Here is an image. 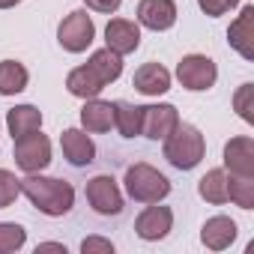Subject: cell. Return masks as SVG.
Instances as JSON below:
<instances>
[{"mask_svg":"<svg viewBox=\"0 0 254 254\" xmlns=\"http://www.w3.org/2000/svg\"><path fill=\"white\" fill-rule=\"evenodd\" d=\"M206 153V141L203 135L189 123H177V129L165 138V159L177 168V171H191L200 165Z\"/></svg>","mask_w":254,"mask_h":254,"instance_id":"cell-2","label":"cell"},{"mask_svg":"<svg viewBox=\"0 0 254 254\" xmlns=\"http://www.w3.org/2000/svg\"><path fill=\"white\" fill-rule=\"evenodd\" d=\"M60 147H63V156L69 159L72 168H87L96 159V147L87 138V132H81V129H66L60 135Z\"/></svg>","mask_w":254,"mask_h":254,"instance_id":"cell-13","label":"cell"},{"mask_svg":"<svg viewBox=\"0 0 254 254\" xmlns=\"http://www.w3.org/2000/svg\"><path fill=\"white\" fill-rule=\"evenodd\" d=\"M227 200H233L242 209H251L254 206V177L230 174L227 177Z\"/></svg>","mask_w":254,"mask_h":254,"instance_id":"cell-24","label":"cell"},{"mask_svg":"<svg viewBox=\"0 0 254 254\" xmlns=\"http://www.w3.org/2000/svg\"><path fill=\"white\" fill-rule=\"evenodd\" d=\"M180 123L174 105H144L141 108V135L150 141H165Z\"/></svg>","mask_w":254,"mask_h":254,"instance_id":"cell-7","label":"cell"},{"mask_svg":"<svg viewBox=\"0 0 254 254\" xmlns=\"http://www.w3.org/2000/svg\"><path fill=\"white\" fill-rule=\"evenodd\" d=\"M93 39H96V24H93V18H90L84 9L69 12V15L60 21V27H57V42H60L66 51H72V54L87 51V48L93 45Z\"/></svg>","mask_w":254,"mask_h":254,"instance_id":"cell-4","label":"cell"},{"mask_svg":"<svg viewBox=\"0 0 254 254\" xmlns=\"http://www.w3.org/2000/svg\"><path fill=\"white\" fill-rule=\"evenodd\" d=\"M87 200L99 215H120L123 212V194L117 189L114 177H93L87 183Z\"/></svg>","mask_w":254,"mask_h":254,"instance_id":"cell-8","label":"cell"},{"mask_svg":"<svg viewBox=\"0 0 254 254\" xmlns=\"http://www.w3.org/2000/svg\"><path fill=\"white\" fill-rule=\"evenodd\" d=\"M18 194H21V183H18V177L0 168V209L12 206Z\"/></svg>","mask_w":254,"mask_h":254,"instance_id":"cell-26","label":"cell"},{"mask_svg":"<svg viewBox=\"0 0 254 254\" xmlns=\"http://www.w3.org/2000/svg\"><path fill=\"white\" fill-rule=\"evenodd\" d=\"M15 3H21V0H0V9H12Z\"/></svg>","mask_w":254,"mask_h":254,"instance_id":"cell-32","label":"cell"},{"mask_svg":"<svg viewBox=\"0 0 254 254\" xmlns=\"http://www.w3.org/2000/svg\"><path fill=\"white\" fill-rule=\"evenodd\" d=\"M177 78L186 90L191 93H200V90H209L218 78V69L215 63L206 57V54H189L177 63Z\"/></svg>","mask_w":254,"mask_h":254,"instance_id":"cell-6","label":"cell"},{"mask_svg":"<svg viewBox=\"0 0 254 254\" xmlns=\"http://www.w3.org/2000/svg\"><path fill=\"white\" fill-rule=\"evenodd\" d=\"M84 3H87L93 12H105V15H111V12H117V9H120L123 0H84Z\"/></svg>","mask_w":254,"mask_h":254,"instance_id":"cell-30","label":"cell"},{"mask_svg":"<svg viewBox=\"0 0 254 254\" xmlns=\"http://www.w3.org/2000/svg\"><path fill=\"white\" fill-rule=\"evenodd\" d=\"M233 108L245 123H254V84H242L233 96Z\"/></svg>","mask_w":254,"mask_h":254,"instance_id":"cell-27","label":"cell"},{"mask_svg":"<svg viewBox=\"0 0 254 254\" xmlns=\"http://www.w3.org/2000/svg\"><path fill=\"white\" fill-rule=\"evenodd\" d=\"M236 3H239V0H197V6H200L209 18H218V15H224V12H230Z\"/></svg>","mask_w":254,"mask_h":254,"instance_id":"cell-28","label":"cell"},{"mask_svg":"<svg viewBox=\"0 0 254 254\" xmlns=\"http://www.w3.org/2000/svg\"><path fill=\"white\" fill-rule=\"evenodd\" d=\"M27 230L15 221H0V254H12L24 245Z\"/></svg>","mask_w":254,"mask_h":254,"instance_id":"cell-25","label":"cell"},{"mask_svg":"<svg viewBox=\"0 0 254 254\" xmlns=\"http://www.w3.org/2000/svg\"><path fill=\"white\" fill-rule=\"evenodd\" d=\"M132 87L144 96H162L171 90V72L162 66V63H144L135 78H132Z\"/></svg>","mask_w":254,"mask_h":254,"instance_id":"cell-15","label":"cell"},{"mask_svg":"<svg viewBox=\"0 0 254 254\" xmlns=\"http://www.w3.org/2000/svg\"><path fill=\"white\" fill-rule=\"evenodd\" d=\"M6 129H9L12 141L15 138H24L30 132H39L42 129V114H39V108H33V105H15L12 111H6Z\"/></svg>","mask_w":254,"mask_h":254,"instance_id":"cell-18","label":"cell"},{"mask_svg":"<svg viewBox=\"0 0 254 254\" xmlns=\"http://www.w3.org/2000/svg\"><path fill=\"white\" fill-rule=\"evenodd\" d=\"M18 183H21V191L27 194V200L39 212H45L51 218L66 215L72 209V203H75V189L66 180H54V177H42V174H27Z\"/></svg>","mask_w":254,"mask_h":254,"instance_id":"cell-1","label":"cell"},{"mask_svg":"<svg viewBox=\"0 0 254 254\" xmlns=\"http://www.w3.org/2000/svg\"><path fill=\"white\" fill-rule=\"evenodd\" d=\"M224 168L239 177H254V141L248 135L230 138L224 144Z\"/></svg>","mask_w":254,"mask_h":254,"instance_id":"cell-12","label":"cell"},{"mask_svg":"<svg viewBox=\"0 0 254 254\" xmlns=\"http://www.w3.org/2000/svg\"><path fill=\"white\" fill-rule=\"evenodd\" d=\"M66 90H69L72 96H78V99H96V96L105 90V84H102L99 75L84 63V66H78V69L69 72V78H66Z\"/></svg>","mask_w":254,"mask_h":254,"instance_id":"cell-19","label":"cell"},{"mask_svg":"<svg viewBox=\"0 0 254 254\" xmlns=\"http://www.w3.org/2000/svg\"><path fill=\"white\" fill-rule=\"evenodd\" d=\"M197 191L206 203H227V171L215 168V171H206L197 183Z\"/></svg>","mask_w":254,"mask_h":254,"instance_id":"cell-21","label":"cell"},{"mask_svg":"<svg viewBox=\"0 0 254 254\" xmlns=\"http://www.w3.org/2000/svg\"><path fill=\"white\" fill-rule=\"evenodd\" d=\"M81 251H84V254H93V251H102V254H111V251H114V245H111L108 239H99V236H90V239H84V242H81Z\"/></svg>","mask_w":254,"mask_h":254,"instance_id":"cell-29","label":"cell"},{"mask_svg":"<svg viewBox=\"0 0 254 254\" xmlns=\"http://www.w3.org/2000/svg\"><path fill=\"white\" fill-rule=\"evenodd\" d=\"M138 24L147 30H171L177 24V3L174 0H141L138 3Z\"/></svg>","mask_w":254,"mask_h":254,"instance_id":"cell-11","label":"cell"},{"mask_svg":"<svg viewBox=\"0 0 254 254\" xmlns=\"http://www.w3.org/2000/svg\"><path fill=\"white\" fill-rule=\"evenodd\" d=\"M233 239H236V221L227 215H212L200 230V242L209 251H224Z\"/></svg>","mask_w":254,"mask_h":254,"instance_id":"cell-16","label":"cell"},{"mask_svg":"<svg viewBox=\"0 0 254 254\" xmlns=\"http://www.w3.org/2000/svg\"><path fill=\"white\" fill-rule=\"evenodd\" d=\"M87 66L99 75V81H102L105 87L114 84V81L123 75V57L114 54L111 48H99V51H93V57L87 60Z\"/></svg>","mask_w":254,"mask_h":254,"instance_id":"cell-20","label":"cell"},{"mask_svg":"<svg viewBox=\"0 0 254 254\" xmlns=\"http://www.w3.org/2000/svg\"><path fill=\"white\" fill-rule=\"evenodd\" d=\"M126 194L138 203H159L171 194V180L165 174H159L153 165L138 162L126 171Z\"/></svg>","mask_w":254,"mask_h":254,"instance_id":"cell-3","label":"cell"},{"mask_svg":"<svg viewBox=\"0 0 254 254\" xmlns=\"http://www.w3.org/2000/svg\"><path fill=\"white\" fill-rule=\"evenodd\" d=\"M230 48H236L245 60H254V6H242L239 18L227 30Z\"/></svg>","mask_w":254,"mask_h":254,"instance_id":"cell-14","label":"cell"},{"mask_svg":"<svg viewBox=\"0 0 254 254\" xmlns=\"http://www.w3.org/2000/svg\"><path fill=\"white\" fill-rule=\"evenodd\" d=\"M15 165L24 174H39L51 165V141L42 132H30L15 138Z\"/></svg>","mask_w":254,"mask_h":254,"instance_id":"cell-5","label":"cell"},{"mask_svg":"<svg viewBox=\"0 0 254 254\" xmlns=\"http://www.w3.org/2000/svg\"><path fill=\"white\" fill-rule=\"evenodd\" d=\"M141 45V24L129 21V18H111L105 27V48H111L114 54L126 57L135 54Z\"/></svg>","mask_w":254,"mask_h":254,"instance_id":"cell-9","label":"cell"},{"mask_svg":"<svg viewBox=\"0 0 254 254\" xmlns=\"http://www.w3.org/2000/svg\"><path fill=\"white\" fill-rule=\"evenodd\" d=\"M36 251H63L66 254V245H60V242H42Z\"/></svg>","mask_w":254,"mask_h":254,"instance_id":"cell-31","label":"cell"},{"mask_svg":"<svg viewBox=\"0 0 254 254\" xmlns=\"http://www.w3.org/2000/svg\"><path fill=\"white\" fill-rule=\"evenodd\" d=\"M81 126L84 132H108L114 126V102H102L99 96L96 99H84V108H81Z\"/></svg>","mask_w":254,"mask_h":254,"instance_id":"cell-17","label":"cell"},{"mask_svg":"<svg viewBox=\"0 0 254 254\" xmlns=\"http://www.w3.org/2000/svg\"><path fill=\"white\" fill-rule=\"evenodd\" d=\"M114 126L120 129L123 138L141 135V105L132 102H114Z\"/></svg>","mask_w":254,"mask_h":254,"instance_id":"cell-23","label":"cell"},{"mask_svg":"<svg viewBox=\"0 0 254 254\" xmlns=\"http://www.w3.org/2000/svg\"><path fill=\"white\" fill-rule=\"evenodd\" d=\"M171 227H174V212H171V206H147V209L138 215V221H135V233H138L141 239H147V242L165 239V236L171 233Z\"/></svg>","mask_w":254,"mask_h":254,"instance_id":"cell-10","label":"cell"},{"mask_svg":"<svg viewBox=\"0 0 254 254\" xmlns=\"http://www.w3.org/2000/svg\"><path fill=\"white\" fill-rule=\"evenodd\" d=\"M27 69L18 60H3L0 63V96H15L21 90H27Z\"/></svg>","mask_w":254,"mask_h":254,"instance_id":"cell-22","label":"cell"}]
</instances>
